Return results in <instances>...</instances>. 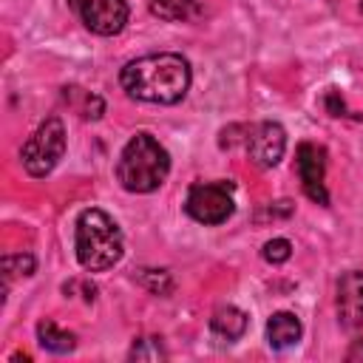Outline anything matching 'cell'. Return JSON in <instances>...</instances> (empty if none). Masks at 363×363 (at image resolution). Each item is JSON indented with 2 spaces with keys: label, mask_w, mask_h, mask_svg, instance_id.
Listing matches in <instances>:
<instances>
[{
  "label": "cell",
  "mask_w": 363,
  "mask_h": 363,
  "mask_svg": "<svg viewBox=\"0 0 363 363\" xmlns=\"http://www.w3.org/2000/svg\"><path fill=\"white\" fill-rule=\"evenodd\" d=\"M190 79V62L173 51L136 57L119 74V82L128 96L153 105H176L179 99H184Z\"/></svg>",
  "instance_id": "cell-1"
},
{
  "label": "cell",
  "mask_w": 363,
  "mask_h": 363,
  "mask_svg": "<svg viewBox=\"0 0 363 363\" xmlns=\"http://www.w3.org/2000/svg\"><path fill=\"white\" fill-rule=\"evenodd\" d=\"M74 247H77V261L88 272H105L113 264H119L125 252V238L116 221L99 210L88 207L77 218V233H74Z\"/></svg>",
  "instance_id": "cell-2"
},
{
  "label": "cell",
  "mask_w": 363,
  "mask_h": 363,
  "mask_svg": "<svg viewBox=\"0 0 363 363\" xmlns=\"http://www.w3.org/2000/svg\"><path fill=\"white\" fill-rule=\"evenodd\" d=\"M170 173V153L145 130L133 133L119 153L116 179L128 193H153Z\"/></svg>",
  "instance_id": "cell-3"
},
{
  "label": "cell",
  "mask_w": 363,
  "mask_h": 363,
  "mask_svg": "<svg viewBox=\"0 0 363 363\" xmlns=\"http://www.w3.org/2000/svg\"><path fill=\"white\" fill-rule=\"evenodd\" d=\"M62 153H65V128H62V119L60 116H48L28 136V142L23 145L20 159H23V167H26L28 176L43 179V176H48L60 164Z\"/></svg>",
  "instance_id": "cell-4"
},
{
  "label": "cell",
  "mask_w": 363,
  "mask_h": 363,
  "mask_svg": "<svg viewBox=\"0 0 363 363\" xmlns=\"http://www.w3.org/2000/svg\"><path fill=\"white\" fill-rule=\"evenodd\" d=\"M233 190V182H199L187 190L184 210L199 224H224L235 210Z\"/></svg>",
  "instance_id": "cell-5"
},
{
  "label": "cell",
  "mask_w": 363,
  "mask_h": 363,
  "mask_svg": "<svg viewBox=\"0 0 363 363\" xmlns=\"http://www.w3.org/2000/svg\"><path fill=\"white\" fill-rule=\"evenodd\" d=\"M68 6L79 17V23L99 37H113L128 23L125 0H68Z\"/></svg>",
  "instance_id": "cell-6"
},
{
  "label": "cell",
  "mask_w": 363,
  "mask_h": 363,
  "mask_svg": "<svg viewBox=\"0 0 363 363\" xmlns=\"http://www.w3.org/2000/svg\"><path fill=\"white\" fill-rule=\"evenodd\" d=\"M244 150L258 167H275L286 150V130L278 122H258L244 128Z\"/></svg>",
  "instance_id": "cell-7"
},
{
  "label": "cell",
  "mask_w": 363,
  "mask_h": 363,
  "mask_svg": "<svg viewBox=\"0 0 363 363\" xmlns=\"http://www.w3.org/2000/svg\"><path fill=\"white\" fill-rule=\"evenodd\" d=\"M295 170H298V179L303 184V193L312 201H318V204H329V193H326V184H323V176H326V150L320 145L301 142L298 150H295Z\"/></svg>",
  "instance_id": "cell-8"
},
{
  "label": "cell",
  "mask_w": 363,
  "mask_h": 363,
  "mask_svg": "<svg viewBox=\"0 0 363 363\" xmlns=\"http://www.w3.org/2000/svg\"><path fill=\"white\" fill-rule=\"evenodd\" d=\"M337 320L343 329H360L363 326V272L349 269L337 281Z\"/></svg>",
  "instance_id": "cell-9"
},
{
  "label": "cell",
  "mask_w": 363,
  "mask_h": 363,
  "mask_svg": "<svg viewBox=\"0 0 363 363\" xmlns=\"http://www.w3.org/2000/svg\"><path fill=\"white\" fill-rule=\"evenodd\" d=\"M247 332V315L238 309V306H218L210 318V335L218 346H227V343H235L241 335Z\"/></svg>",
  "instance_id": "cell-10"
},
{
  "label": "cell",
  "mask_w": 363,
  "mask_h": 363,
  "mask_svg": "<svg viewBox=\"0 0 363 363\" xmlns=\"http://www.w3.org/2000/svg\"><path fill=\"white\" fill-rule=\"evenodd\" d=\"M301 320L292 312H275L267 320V340L272 349H289L301 340Z\"/></svg>",
  "instance_id": "cell-11"
},
{
  "label": "cell",
  "mask_w": 363,
  "mask_h": 363,
  "mask_svg": "<svg viewBox=\"0 0 363 363\" xmlns=\"http://www.w3.org/2000/svg\"><path fill=\"white\" fill-rule=\"evenodd\" d=\"M37 340H40V346H43L45 352H51V354H68V352H74V346H77V337H74L71 332L60 329L51 318H45V320L37 323Z\"/></svg>",
  "instance_id": "cell-12"
},
{
  "label": "cell",
  "mask_w": 363,
  "mask_h": 363,
  "mask_svg": "<svg viewBox=\"0 0 363 363\" xmlns=\"http://www.w3.org/2000/svg\"><path fill=\"white\" fill-rule=\"evenodd\" d=\"M65 102L82 116V119H99L105 113V102L96 94H88L82 88H65Z\"/></svg>",
  "instance_id": "cell-13"
},
{
  "label": "cell",
  "mask_w": 363,
  "mask_h": 363,
  "mask_svg": "<svg viewBox=\"0 0 363 363\" xmlns=\"http://www.w3.org/2000/svg\"><path fill=\"white\" fill-rule=\"evenodd\" d=\"M199 0H150V11L159 20H184Z\"/></svg>",
  "instance_id": "cell-14"
},
{
  "label": "cell",
  "mask_w": 363,
  "mask_h": 363,
  "mask_svg": "<svg viewBox=\"0 0 363 363\" xmlns=\"http://www.w3.org/2000/svg\"><path fill=\"white\" fill-rule=\"evenodd\" d=\"M142 286H147L153 295H170L173 292V278L167 269H142L139 272Z\"/></svg>",
  "instance_id": "cell-15"
},
{
  "label": "cell",
  "mask_w": 363,
  "mask_h": 363,
  "mask_svg": "<svg viewBox=\"0 0 363 363\" xmlns=\"http://www.w3.org/2000/svg\"><path fill=\"white\" fill-rule=\"evenodd\" d=\"M3 272H6V286L11 284L14 275H31L34 272V255H28V252H23V255H6Z\"/></svg>",
  "instance_id": "cell-16"
},
{
  "label": "cell",
  "mask_w": 363,
  "mask_h": 363,
  "mask_svg": "<svg viewBox=\"0 0 363 363\" xmlns=\"http://www.w3.org/2000/svg\"><path fill=\"white\" fill-rule=\"evenodd\" d=\"M164 349L159 343V337H139L130 346V360H162Z\"/></svg>",
  "instance_id": "cell-17"
},
{
  "label": "cell",
  "mask_w": 363,
  "mask_h": 363,
  "mask_svg": "<svg viewBox=\"0 0 363 363\" xmlns=\"http://www.w3.org/2000/svg\"><path fill=\"white\" fill-rule=\"evenodd\" d=\"M264 261H269V264H284L289 255H292V244L286 241V238H272V241H267L264 244Z\"/></svg>",
  "instance_id": "cell-18"
},
{
  "label": "cell",
  "mask_w": 363,
  "mask_h": 363,
  "mask_svg": "<svg viewBox=\"0 0 363 363\" xmlns=\"http://www.w3.org/2000/svg\"><path fill=\"white\" fill-rule=\"evenodd\" d=\"M326 111H329L332 116H343V113H346V105H343V99H340L335 91L326 94Z\"/></svg>",
  "instance_id": "cell-19"
},
{
  "label": "cell",
  "mask_w": 363,
  "mask_h": 363,
  "mask_svg": "<svg viewBox=\"0 0 363 363\" xmlns=\"http://www.w3.org/2000/svg\"><path fill=\"white\" fill-rule=\"evenodd\" d=\"M357 357H363V340H357L354 349L349 352V360H357Z\"/></svg>",
  "instance_id": "cell-20"
}]
</instances>
